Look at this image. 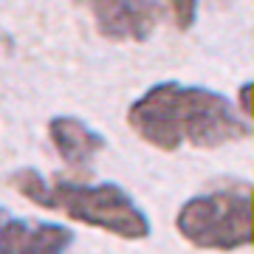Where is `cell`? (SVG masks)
<instances>
[{
    "label": "cell",
    "instance_id": "1",
    "mask_svg": "<svg viewBox=\"0 0 254 254\" xmlns=\"http://www.w3.org/2000/svg\"><path fill=\"white\" fill-rule=\"evenodd\" d=\"M127 127L144 144L175 153L181 147L215 150L252 133L240 108L203 85L167 79L147 88L127 108Z\"/></svg>",
    "mask_w": 254,
    "mask_h": 254
},
{
    "label": "cell",
    "instance_id": "2",
    "mask_svg": "<svg viewBox=\"0 0 254 254\" xmlns=\"http://www.w3.org/2000/svg\"><path fill=\"white\" fill-rule=\"evenodd\" d=\"M9 187L37 206L63 212L82 226L99 229L122 240H147L153 232L147 212L119 184H82L63 175L46 178L43 173L26 167L9 175Z\"/></svg>",
    "mask_w": 254,
    "mask_h": 254
},
{
    "label": "cell",
    "instance_id": "3",
    "mask_svg": "<svg viewBox=\"0 0 254 254\" xmlns=\"http://www.w3.org/2000/svg\"><path fill=\"white\" fill-rule=\"evenodd\" d=\"M175 232L203 252H240L254 246V187L229 181L187 198L175 212Z\"/></svg>",
    "mask_w": 254,
    "mask_h": 254
},
{
    "label": "cell",
    "instance_id": "4",
    "mask_svg": "<svg viewBox=\"0 0 254 254\" xmlns=\"http://www.w3.org/2000/svg\"><path fill=\"white\" fill-rule=\"evenodd\" d=\"M96 31L116 43H144L161 23L158 0H88Z\"/></svg>",
    "mask_w": 254,
    "mask_h": 254
},
{
    "label": "cell",
    "instance_id": "5",
    "mask_svg": "<svg viewBox=\"0 0 254 254\" xmlns=\"http://www.w3.org/2000/svg\"><path fill=\"white\" fill-rule=\"evenodd\" d=\"M73 232L51 220L17 218L0 209V254H68Z\"/></svg>",
    "mask_w": 254,
    "mask_h": 254
},
{
    "label": "cell",
    "instance_id": "6",
    "mask_svg": "<svg viewBox=\"0 0 254 254\" xmlns=\"http://www.w3.org/2000/svg\"><path fill=\"white\" fill-rule=\"evenodd\" d=\"M48 138H51V147L57 150V155L71 170H85L108 147L99 130H93L88 122H82L76 116H54L48 122Z\"/></svg>",
    "mask_w": 254,
    "mask_h": 254
},
{
    "label": "cell",
    "instance_id": "7",
    "mask_svg": "<svg viewBox=\"0 0 254 254\" xmlns=\"http://www.w3.org/2000/svg\"><path fill=\"white\" fill-rule=\"evenodd\" d=\"M164 9L170 11L178 31H190L198 20V0H164Z\"/></svg>",
    "mask_w": 254,
    "mask_h": 254
},
{
    "label": "cell",
    "instance_id": "8",
    "mask_svg": "<svg viewBox=\"0 0 254 254\" xmlns=\"http://www.w3.org/2000/svg\"><path fill=\"white\" fill-rule=\"evenodd\" d=\"M237 108H240V113L249 122H254V79L246 82L243 88L237 91Z\"/></svg>",
    "mask_w": 254,
    "mask_h": 254
}]
</instances>
